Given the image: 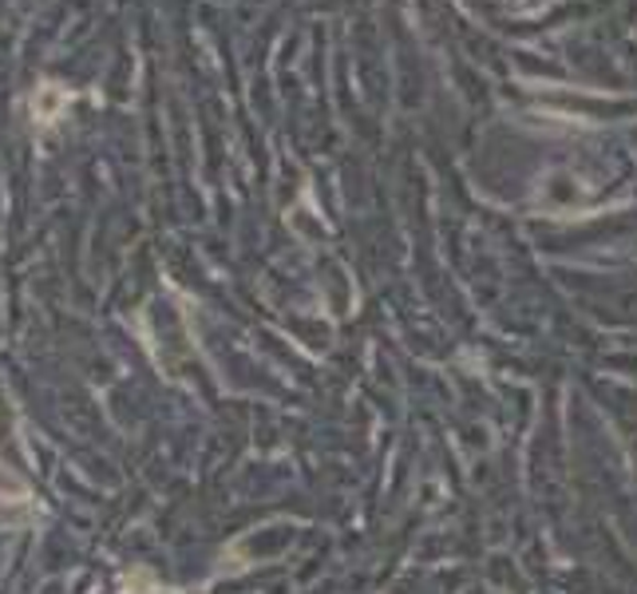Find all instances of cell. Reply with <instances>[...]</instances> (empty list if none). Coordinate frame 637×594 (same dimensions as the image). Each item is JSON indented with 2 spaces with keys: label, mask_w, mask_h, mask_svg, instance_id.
Masks as SVG:
<instances>
[{
  "label": "cell",
  "mask_w": 637,
  "mask_h": 594,
  "mask_svg": "<svg viewBox=\"0 0 637 594\" xmlns=\"http://www.w3.org/2000/svg\"><path fill=\"white\" fill-rule=\"evenodd\" d=\"M64 108H68V91L59 88V84H44V88H36V96H32V116H36L40 123H56Z\"/></svg>",
  "instance_id": "cell-1"
}]
</instances>
